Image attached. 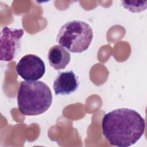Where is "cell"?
<instances>
[{"mask_svg":"<svg viewBox=\"0 0 147 147\" xmlns=\"http://www.w3.org/2000/svg\"><path fill=\"white\" fill-rule=\"evenodd\" d=\"M17 74L26 81H35L41 78L45 72L43 60L38 56L28 54L23 56L16 66Z\"/></svg>","mask_w":147,"mask_h":147,"instance_id":"5b68a950","label":"cell"},{"mask_svg":"<svg viewBox=\"0 0 147 147\" xmlns=\"http://www.w3.org/2000/svg\"><path fill=\"white\" fill-rule=\"evenodd\" d=\"M17 105L20 113L34 116L45 113L51 107L52 94L47 84L41 81H22L17 92Z\"/></svg>","mask_w":147,"mask_h":147,"instance_id":"7a4b0ae2","label":"cell"},{"mask_svg":"<svg viewBox=\"0 0 147 147\" xmlns=\"http://www.w3.org/2000/svg\"><path fill=\"white\" fill-rule=\"evenodd\" d=\"M92 37V30L89 24L79 20H72L60 28L57 41L71 52L82 53L88 49Z\"/></svg>","mask_w":147,"mask_h":147,"instance_id":"3957f363","label":"cell"},{"mask_svg":"<svg viewBox=\"0 0 147 147\" xmlns=\"http://www.w3.org/2000/svg\"><path fill=\"white\" fill-rule=\"evenodd\" d=\"M79 86L78 79L72 71L59 72L54 80L53 88L55 95H70Z\"/></svg>","mask_w":147,"mask_h":147,"instance_id":"8992f818","label":"cell"},{"mask_svg":"<svg viewBox=\"0 0 147 147\" xmlns=\"http://www.w3.org/2000/svg\"><path fill=\"white\" fill-rule=\"evenodd\" d=\"M145 119L137 111L120 108L106 114L102 121V134L109 144L118 147L135 144L145 131Z\"/></svg>","mask_w":147,"mask_h":147,"instance_id":"6da1fadb","label":"cell"},{"mask_svg":"<svg viewBox=\"0 0 147 147\" xmlns=\"http://www.w3.org/2000/svg\"><path fill=\"white\" fill-rule=\"evenodd\" d=\"M123 6L132 13H138L146 9V1H122Z\"/></svg>","mask_w":147,"mask_h":147,"instance_id":"ba28073f","label":"cell"},{"mask_svg":"<svg viewBox=\"0 0 147 147\" xmlns=\"http://www.w3.org/2000/svg\"><path fill=\"white\" fill-rule=\"evenodd\" d=\"M24 34L22 29L3 27L1 31V60L10 61L15 57L21 47V39Z\"/></svg>","mask_w":147,"mask_h":147,"instance_id":"277c9868","label":"cell"},{"mask_svg":"<svg viewBox=\"0 0 147 147\" xmlns=\"http://www.w3.org/2000/svg\"><path fill=\"white\" fill-rule=\"evenodd\" d=\"M48 60L50 65L54 69H63L69 63L71 55L63 47L55 45L49 49Z\"/></svg>","mask_w":147,"mask_h":147,"instance_id":"52a82bcc","label":"cell"}]
</instances>
